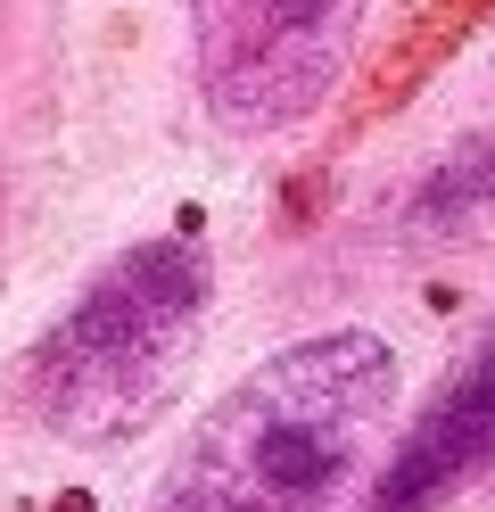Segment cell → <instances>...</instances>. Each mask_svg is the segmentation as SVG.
Returning a JSON list of instances; mask_svg holds the SVG:
<instances>
[{
	"instance_id": "obj_1",
	"label": "cell",
	"mask_w": 495,
	"mask_h": 512,
	"mask_svg": "<svg viewBox=\"0 0 495 512\" xmlns=\"http://www.w3.org/2000/svg\"><path fill=\"white\" fill-rule=\"evenodd\" d=\"M396 397L405 372L380 331L289 339L223 389L149 512H372Z\"/></svg>"
},
{
	"instance_id": "obj_2",
	"label": "cell",
	"mask_w": 495,
	"mask_h": 512,
	"mask_svg": "<svg viewBox=\"0 0 495 512\" xmlns=\"http://www.w3.org/2000/svg\"><path fill=\"white\" fill-rule=\"evenodd\" d=\"M215 314V248L198 232L132 240L25 347V405L66 446H124L174 405Z\"/></svg>"
},
{
	"instance_id": "obj_3",
	"label": "cell",
	"mask_w": 495,
	"mask_h": 512,
	"mask_svg": "<svg viewBox=\"0 0 495 512\" xmlns=\"http://www.w3.org/2000/svg\"><path fill=\"white\" fill-rule=\"evenodd\" d=\"M363 17L372 0H190L198 108L240 141L306 124L347 83Z\"/></svg>"
},
{
	"instance_id": "obj_4",
	"label": "cell",
	"mask_w": 495,
	"mask_h": 512,
	"mask_svg": "<svg viewBox=\"0 0 495 512\" xmlns=\"http://www.w3.org/2000/svg\"><path fill=\"white\" fill-rule=\"evenodd\" d=\"M487 463H495V331L438 380V397L421 405V422L396 430L372 512H438Z\"/></svg>"
}]
</instances>
